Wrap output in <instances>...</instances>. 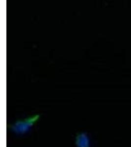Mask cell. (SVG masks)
Instances as JSON below:
<instances>
[{
  "label": "cell",
  "instance_id": "6da1fadb",
  "mask_svg": "<svg viewBox=\"0 0 131 147\" xmlns=\"http://www.w3.org/2000/svg\"><path fill=\"white\" fill-rule=\"evenodd\" d=\"M39 118V114H34L23 119L17 120L10 125V128L15 133L23 134L32 127Z\"/></svg>",
  "mask_w": 131,
  "mask_h": 147
},
{
  "label": "cell",
  "instance_id": "7a4b0ae2",
  "mask_svg": "<svg viewBox=\"0 0 131 147\" xmlns=\"http://www.w3.org/2000/svg\"><path fill=\"white\" fill-rule=\"evenodd\" d=\"M77 147H90V139L87 133L81 131L77 134L75 138Z\"/></svg>",
  "mask_w": 131,
  "mask_h": 147
}]
</instances>
